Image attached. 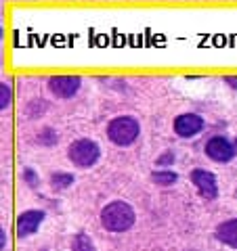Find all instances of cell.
I'll return each instance as SVG.
<instances>
[{
	"label": "cell",
	"mask_w": 237,
	"mask_h": 251,
	"mask_svg": "<svg viewBox=\"0 0 237 251\" xmlns=\"http://www.w3.org/2000/svg\"><path fill=\"white\" fill-rule=\"evenodd\" d=\"M0 243H2L0 247H2V251H4V247H6V232H4V230L0 232Z\"/></svg>",
	"instance_id": "17"
},
{
	"label": "cell",
	"mask_w": 237,
	"mask_h": 251,
	"mask_svg": "<svg viewBox=\"0 0 237 251\" xmlns=\"http://www.w3.org/2000/svg\"><path fill=\"white\" fill-rule=\"evenodd\" d=\"M23 176H26L28 184H31V186L36 184V176H34V172H31V170H26V172H23Z\"/></svg>",
	"instance_id": "16"
},
{
	"label": "cell",
	"mask_w": 237,
	"mask_h": 251,
	"mask_svg": "<svg viewBox=\"0 0 237 251\" xmlns=\"http://www.w3.org/2000/svg\"><path fill=\"white\" fill-rule=\"evenodd\" d=\"M67 157L78 168H90L99 161L101 151H99L97 143H92V140H89V138H80V140H74V143L69 145Z\"/></svg>",
	"instance_id": "3"
},
{
	"label": "cell",
	"mask_w": 237,
	"mask_h": 251,
	"mask_svg": "<svg viewBox=\"0 0 237 251\" xmlns=\"http://www.w3.org/2000/svg\"><path fill=\"white\" fill-rule=\"evenodd\" d=\"M72 251H94V245L86 234L80 232V234H76L72 241Z\"/></svg>",
	"instance_id": "12"
},
{
	"label": "cell",
	"mask_w": 237,
	"mask_h": 251,
	"mask_svg": "<svg viewBox=\"0 0 237 251\" xmlns=\"http://www.w3.org/2000/svg\"><path fill=\"white\" fill-rule=\"evenodd\" d=\"M38 140L44 145V147H51V145H55L57 143V134H55L53 130H44L40 136H38Z\"/></svg>",
	"instance_id": "14"
},
{
	"label": "cell",
	"mask_w": 237,
	"mask_h": 251,
	"mask_svg": "<svg viewBox=\"0 0 237 251\" xmlns=\"http://www.w3.org/2000/svg\"><path fill=\"white\" fill-rule=\"evenodd\" d=\"M155 163H160V166H170V163H175V153L168 151V153H164L157 157V161Z\"/></svg>",
	"instance_id": "15"
},
{
	"label": "cell",
	"mask_w": 237,
	"mask_h": 251,
	"mask_svg": "<svg viewBox=\"0 0 237 251\" xmlns=\"http://www.w3.org/2000/svg\"><path fill=\"white\" fill-rule=\"evenodd\" d=\"M151 180L155 184H160V186H172L178 180V176L175 174V172H170V170H162V172H153Z\"/></svg>",
	"instance_id": "10"
},
{
	"label": "cell",
	"mask_w": 237,
	"mask_h": 251,
	"mask_svg": "<svg viewBox=\"0 0 237 251\" xmlns=\"http://www.w3.org/2000/svg\"><path fill=\"white\" fill-rule=\"evenodd\" d=\"M139 122L128 115H120L107 124V136L118 147H130L139 138Z\"/></svg>",
	"instance_id": "2"
},
{
	"label": "cell",
	"mask_w": 237,
	"mask_h": 251,
	"mask_svg": "<svg viewBox=\"0 0 237 251\" xmlns=\"http://www.w3.org/2000/svg\"><path fill=\"white\" fill-rule=\"evenodd\" d=\"M206 155L216 163H229L235 157V147L225 136H212L206 143Z\"/></svg>",
	"instance_id": "4"
},
{
	"label": "cell",
	"mask_w": 237,
	"mask_h": 251,
	"mask_svg": "<svg viewBox=\"0 0 237 251\" xmlns=\"http://www.w3.org/2000/svg\"><path fill=\"white\" fill-rule=\"evenodd\" d=\"M189 178H191V182L197 186V191H200V195H202L204 199L212 201V199L218 197V184H216V178H214L212 172L202 170V168H195Z\"/></svg>",
	"instance_id": "5"
},
{
	"label": "cell",
	"mask_w": 237,
	"mask_h": 251,
	"mask_svg": "<svg viewBox=\"0 0 237 251\" xmlns=\"http://www.w3.org/2000/svg\"><path fill=\"white\" fill-rule=\"evenodd\" d=\"M204 130V120L195 113H183L175 120V132L180 138H193Z\"/></svg>",
	"instance_id": "7"
},
{
	"label": "cell",
	"mask_w": 237,
	"mask_h": 251,
	"mask_svg": "<svg viewBox=\"0 0 237 251\" xmlns=\"http://www.w3.org/2000/svg\"><path fill=\"white\" fill-rule=\"evenodd\" d=\"M11 97H13V92H11V86L9 84H0V109H4L11 105Z\"/></svg>",
	"instance_id": "13"
},
{
	"label": "cell",
	"mask_w": 237,
	"mask_h": 251,
	"mask_svg": "<svg viewBox=\"0 0 237 251\" xmlns=\"http://www.w3.org/2000/svg\"><path fill=\"white\" fill-rule=\"evenodd\" d=\"M214 237H216L220 243H223V245L237 249V220L231 218V220H225V222H220V224L216 226Z\"/></svg>",
	"instance_id": "9"
},
{
	"label": "cell",
	"mask_w": 237,
	"mask_h": 251,
	"mask_svg": "<svg viewBox=\"0 0 237 251\" xmlns=\"http://www.w3.org/2000/svg\"><path fill=\"white\" fill-rule=\"evenodd\" d=\"M49 88H51V92L55 94V97L69 99L78 92V88H80V77H76V75H55L49 80Z\"/></svg>",
	"instance_id": "8"
},
{
	"label": "cell",
	"mask_w": 237,
	"mask_h": 251,
	"mask_svg": "<svg viewBox=\"0 0 237 251\" xmlns=\"http://www.w3.org/2000/svg\"><path fill=\"white\" fill-rule=\"evenodd\" d=\"M72 182H74V176L67 174V172H57V174H53V178H51V186L55 191H63V188H67Z\"/></svg>",
	"instance_id": "11"
},
{
	"label": "cell",
	"mask_w": 237,
	"mask_h": 251,
	"mask_svg": "<svg viewBox=\"0 0 237 251\" xmlns=\"http://www.w3.org/2000/svg\"><path fill=\"white\" fill-rule=\"evenodd\" d=\"M44 220V211L42 209H28L17 218L15 222V232H17L19 239H26V237H31L38 228H40Z\"/></svg>",
	"instance_id": "6"
},
{
	"label": "cell",
	"mask_w": 237,
	"mask_h": 251,
	"mask_svg": "<svg viewBox=\"0 0 237 251\" xmlns=\"http://www.w3.org/2000/svg\"><path fill=\"white\" fill-rule=\"evenodd\" d=\"M134 220H137V214H134L130 203H126V201H112L101 211V224L109 232L130 230L134 226Z\"/></svg>",
	"instance_id": "1"
}]
</instances>
